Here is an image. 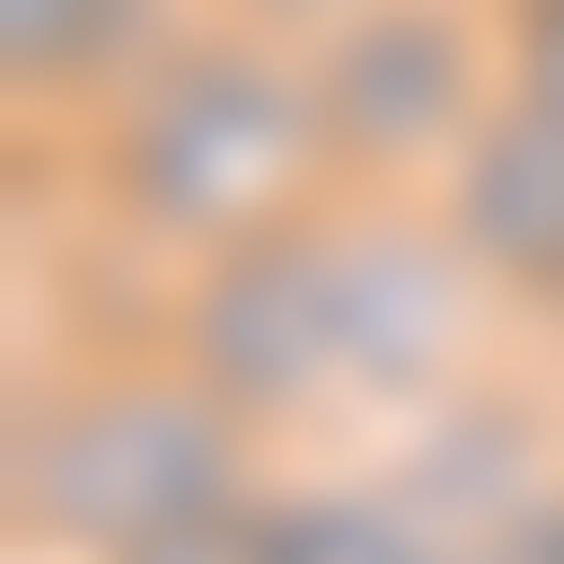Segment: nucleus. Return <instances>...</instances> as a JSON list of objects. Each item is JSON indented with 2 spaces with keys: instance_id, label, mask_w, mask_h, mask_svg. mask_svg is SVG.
<instances>
[{
  "instance_id": "nucleus-1",
  "label": "nucleus",
  "mask_w": 564,
  "mask_h": 564,
  "mask_svg": "<svg viewBox=\"0 0 564 564\" xmlns=\"http://www.w3.org/2000/svg\"><path fill=\"white\" fill-rule=\"evenodd\" d=\"M327 194H357V178H341L312 45L224 15V0L178 15L164 45L89 105V208H105L134 253H164V268H208V253H238V238H282Z\"/></svg>"
},
{
  "instance_id": "nucleus-2",
  "label": "nucleus",
  "mask_w": 564,
  "mask_h": 564,
  "mask_svg": "<svg viewBox=\"0 0 564 564\" xmlns=\"http://www.w3.org/2000/svg\"><path fill=\"white\" fill-rule=\"evenodd\" d=\"M253 490H268L253 416L178 341L59 371L0 431V520H15V550H75V564H119V550L178 535L208 506H253Z\"/></svg>"
},
{
  "instance_id": "nucleus-3",
  "label": "nucleus",
  "mask_w": 564,
  "mask_h": 564,
  "mask_svg": "<svg viewBox=\"0 0 564 564\" xmlns=\"http://www.w3.org/2000/svg\"><path fill=\"white\" fill-rule=\"evenodd\" d=\"M312 89H327V134L357 194L401 178H446L476 149V119L506 105V45H490V0H357L341 30H312Z\"/></svg>"
},
{
  "instance_id": "nucleus-4",
  "label": "nucleus",
  "mask_w": 564,
  "mask_h": 564,
  "mask_svg": "<svg viewBox=\"0 0 564 564\" xmlns=\"http://www.w3.org/2000/svg\"><path fill=\"white\" fill-rule=\"evenodd\" d=\"M164 341L238 401L253 431H312V416H357V357H341V238L327 208L282 238H238V253L178 268Z\"/></svg>"
},
{
  "instance_id": "nucleus-5",
  "label": "nucleus",
  "mask_w": 564,
  "mask_h": 564,
  "mask_svg": "<svg viewBox=\"0 0 564 564\" xmlns=\"http://www.w3.org/2000/svg\"><path fill=\"white\" fill-rule=\"evenodd\" d=\"M431 208H446L460 268L490 282V312H520V327H550V341H564V119L490 105V119H476V149L431 178Z\"/></svg>"
},
{
  "instance_id": "nucleus-6",
  "label": "nucleus",
  "mask_w": 564,
  "mask_h": 564,
  "mask_svg": "<svg viewBox=\"0 0 564 564\" xmlns=\"http://www.w3.org/2000/svg\"><path fill=\"white\" fill-rule=\"evenodd\" d=\"M164 30L178 0H0V89H15V119H89Z\"/></svg>"
},
{
  "instance_id": "nucleus-7",
  "label": "nucleus",
  "mask_w": 564,
  "mask_h": 564,
  "mask_svg": "<svg viewBox=\"0 0 564 564\" xmlns=\"http://www.w3.org/2000/svg\"><path fill=\"white\" fill-rule=\"evenodd\" d=\"M119 564H297V535H282V490H253V506H208V520H178V535H149Z\"/></svg>"
},
{
  "instance_id": "nucleus-8",
  "label": "nucleus",
  "mask_w": 564,
  "mask_h": 564,
  "mask_svg": "<svg viewBox=\"0 0 564 564\" xmlns=\"http://www.w3.org/2000/svg\"><path fill=\"white\" fill-rule=\"evenodd\" d=\"M490 45H506V105L564 119V0H490Z\"/></svg>"
},
{
  "instance_id": "nucleus-9",
  "label": "nucleus",
  "mask_w": 564,
  "mask_h": 564,
  "mask_svg": "<svg viewBox=\"0 0 564 564\" xmlns=\"http://www.w3.org/2000/svg\"><path fill=\"white\" fill-rule=\"evenodd\" d=\"M224 15H253V30H282V45H312V30H341L357 0H224Z\"/></svg>"
}]
</instances>
